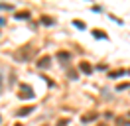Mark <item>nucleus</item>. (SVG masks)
<instances>
[{"label": "nucleus", "instance_id": "1", "mask_svg": "<svg viewBox=\"0 0 130 126\" xmlns=\"http://www.w3.org/2000/svg\"><path fill=\"white\" fill-rule=\"evenodd\" d=\"M20 91H22L20 99H32V97H34V91L28 85H24V83H20Z\"/></svg>", "mask_w": 130, "mask_h": 126}, {"label": "nucleus", "instance_id": "2", "mask_svg": "<svg viewBox=\"0 0 130 126\" xmlns=\"http://www.w3.org/2000/svg\"><path fill=\"white\" fill-rule=\"evenodd\" d=\"M49 65H51V59H49L47 55H45V57H41L40 61H38V67H40V69H47Z\"/></svg>", "mask_w": 130, "mask_h": 126}, {"label": "nucleus", "instance_id": "3", "mask_svg": "<svg viewBox=\"0 0 130 126\" xmlns=\"http://www.w3.org/2000/svg\"><path fill=\"white\" fill-rule=\"evenodd\" d=\"M79 69H81L83 73H87V75H89L91 71H93V69H91V65H89V63H81V65H79Z\"/></svg>", "mask_w": 130, "mask_h": 126}, {"label": "nucleus", "instance_id": "4", "mask_svg": "<svg viewBox=\"0 0 130 126\" xmlns=\"http://www.w3.org/2000/svg\"><path fill=\"white\" fill-rule=\"evenodd\" d=\"M34 108H30V106H26V108H22V110H18V114H20V116H28V114H30V112H32Z\"/></svg>", "mask_w": 130, "mask_h": 126}, {"label": "nucleus", "instance_id": "5", "mask_svg": "<svg viewBox=\"0 0 130 126\" xmlns=\"http://www.w3.org/2000/svg\"><path fill=\"white\" fill-rule=\"evenodd\" d=\"M93 36H95V38H99V39H106V36H105V32H93Z\"/></svg>", "mask_w": 130, "mask_h": 126}, {"label": "nucleus", "instance_id": "6", "mask_svg": "<svg viewBox=\"0 0 130 126\" xmlns=\"http://www.w3.org/2000/svg\"><path fill=\"white\" fill-rule=\"evenodd\" d=\"M93 118H97V114H87V116H83V122H91Z\"/></svg>", "mask_w": 130, "mask_h": 126}, {"label": "nucleus", "instance_id": "7", "mask_svg": "<svg viewBox=\"0 0 130 126\" xmlns=\"http://www.w3.org/2000/svg\"><path fill=\"white\" fill-rule=\"evenodd\" d=\"M57 57H59L61 61H67V59H69V53H63V51H61V53L57 55Z\"/></svg>", "mask_w": 130, "mask_h": 126}, {"label": "nucleus", "instance_id": "8", "mask_svg": "<svg viewBox=\"0 0 130 126\" xmlns=\"http://www.w3.org/2000/svg\"><path fill=\"white\" fill-rule=\"evenodd\" d=\"M73 26H75V28H79V30H85V24H83V22H73Z\"/></svg>", "mask_w": 130, "mask_h": 126}, {"label": "nucleus", "instance_id": "9", "mask_svg": "<svg viewBox=\"0 0 130 126\" xmlns=\"http://www.w3.org/2000/svg\"><path fill=\"white\" fill-rule=\"evenodd\" d=\"M28 16H30V14H28V12H20V14H18L16 18H20V20H26V18H28Z\"/></svg>", "mask_w": 130, "mask_h": 126}, {"label": "nucleus", "instance_id": "10", "mask_svg": "<svg viewBox=\"0 0 130 126\" xmlns=\"http://www.w3.org/2000/svg\"><path fill=\"white\" fill-rule=\"evenodd\" d=\"M0 10H12V6H8V4H0Z\"/></svg>", "mask_w": 130, "mask_h": 126}, {"label": "nucleus", "instance_id": "11", "mask_svg": "<svg viewBox=\"0 0 130 126\" xmlns=\"http://www.w3.org/2000/svg\"><path fill=\"white\" fill-rule=\"evenodd\" d=\"M120 75H124V71H116V73H112L110 77H120Z\"/></svg>", "mask_w": 130, "mask_h": 126}, {"label": "nucleus", "instance_id": "12", "mask_svg": "<svg viewBox=\"0 0 130 126\" xmlns=\"http://www.w3.org/2000/svg\"><path fill=\"white\" fill-rule=\"evenodd\" d=\"M41 22H43V24H49V26H51V24H53V20H49V18H43Z\"/></svg>", "mask_w": 130, "mask_h": 126}, {"label": "nucleus", "instance_id": "13", "mask_svg": "<svg viewBox=\"0 0 130 126\" xmlns=\"http://www.w3.org/2000/svg\"><path fill=\"white\" fill-rule=\"evenodd\" d=\"M0 24H2V26H4V18H0Z\"/></svg>", "mask_w": 130, "mask_h": 126}, {"label": "nucleus", "instance_id": "14", "mask_svg": "<svg viewBox=\"0 0 130 126\" xmlns=\"http://www.w3.org/2000/svg\"><path fill=\"white\" fill-rule=\"evenodd\" d=\"M18 126H20V124H18Z\"/></svg>", "mask_w": 130, "mask_h": 126}]
</instances>
